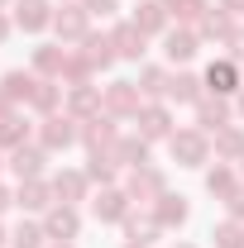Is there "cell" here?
I'll list each match as a JSON object with an SVG mask.
<instances>
[{"mask_svg":"<svg viewBox=\"0 0 244 248\" xmlns=\"http://www.w3.org/2000/svg\"><path fill=\"white\" fill-rule=\"evenodd\" d=\"M34 86H38V72H24V67H15V72H5L0 77V91L10 95V105H29V95H34Z\"/></svg>","mask_w":244,"mask_h":248,"instance_id":"cell-28","label":"cell"},{"mask_svg":"<svg viewBox=\"0 0 244 248\" xmlns=\"http://www.w3.org/2000/svg\"><path fill=\"white\" fill-rule=\"evenodd\" d=\"M5 239H10V234H5V224H0V248H5Z\"/></svg>","mask_w":244,"mask_h":248,"instance_id":"cell-45","label":"cell"},{"mask_svg":"<svg viewBox=\"0 0 244 248\" xmlns=\"http://www.w3.org/2000/svg\"><path fill=\"white\" fill-rule=\"evenodd\" d=\"M129 210H134V201H129L124 186H101V196H91V215L101 224H124Z\"/></svg>","mask_w":244,"mask_h":248,"instance_id":"cell-9","label":"cell"},{"mask_svg":"<svg viewBox=\"0 0 244 248\" xmlns=\"http://www.w3.org/2000/svg\"><path fill=\"white\" fill-rule=\"evenodd\" d=\"M201 95H206V81L196 72H173V81H168V100L173 105H196Z\"/></svg>","mask_w":244,"mask_h":248,"instance_id":"cell-26","label":"cell"},{"mask_svg":"<svg viewBox=\"0 0 244 248\" xmlns=\"http://www.w3.org/2000/svg\"><path fill=\"white\" fill-rule=\"evenodd\" d=\"M0 167H5V157H0Z\"/></svg>","mask_w":244,"mask_h":248,"instance_id":"cell-51","label":"cell"},{"mask_svg":"<svg viewBox=\"0 0 244 248\" xmlns=\"http://www.w3.org/2000/svg\"><path fill=\"white\" fill-rule=\"evenodd\" d=\"M211 153L215 162H240L244 157V124H225L211 134Z\"/></svg>","mask_w":244,"mask_h":248,"instance_id":"cell-22","label":"cell"},{"mask_svg":"<svg viewBox=\"0 0 244 248\" xmlns=\"http://www.w3.org/2000/svg\"><path fill=\"white\" fill-rule=\"evenodd\" d=\"M110 43H115V58L120 62H144V53H149V33L139 29L134 19L110 24Z\"/></svg>","mask_w":244,"mask_h":248,"instance_id":"cell-6","label":"cell"},{"mask_svg":"<svg viewBox=\"0 0 244 248\" xmlns=\"http://www.w3.org/2000/svg\"><path fill=\"white\" fill-rule=\"evenodd\" d=\"M96 77V67L87 62V53L82 48H67V67H62V86H87Z\"/></svg>","mask_w":244,"mask_h":248,"instance_id":"cell-31","label":"cell"},{"mask_svg":"<svg viewBox=\"0 0 244 248\" xmlns=\"http://www.w3.org/2000/svg\"><path fill=\"white\" fill-rule=\"evenodd\" d=\"M240 177H244V157H240Z\"/></svg>","mask_w":244,"mask_h":248,"instance_id":"cell-46","label":"cell"},{"mask_svg":"<svg viewBox=\"0 0 244 248\" xmlns=\"http://www.w3.org/2000/svg\"><path fill=\"white\" fill-rule=\"evenodd\" d=\"M225 210H230V219H240V224H244V182L235 186V196L225 201Z\"/></svg>","mask_w":244,"mask_h":248,"instance_id":"cell-38","label":"cell"},{"mask_svg":"<svg viewBox=\"0 0 244 248\" xmlns=\"http://www.w3.org/2000/svg\"><path fill=\"white\" fill-rule=\"evenodd\" d=\"M235 115H240V120H244V91L235 95Z\"/></svg>","mask_w":244,"mask_h":248,"instance_id":"cell-44","label":"cell"},{"mask_svg":"<svg viewBox=\"0 0 244 248\" xmlns=\"http://www.w3.org/2000/svg\"><path fill=\"white\" fill-rule=\"evenodd\" d=\"M235 24H240V19H235L230 10L211 5V10H206V15L196 19V33H201V43H220V48H225V43L235 38Z\"/></svg>","mask_w":244,"mask_h":248,"instance_id":"cell-15","label":"cell"},{"mask_svg":"<svg viewBox=\"0 0 244 248\" xmlns=\"http://www.w3.org/2000/svg\"><path fill=\"white\" fill-rule=\"evenodd\" d=\"M10 33H15V19H10V15H5V10H0V48H5V43H10Z\"/></svg>","mask_w":244,"mask_h":248,"instance_id":"cell-40","label":"cell"},{"mask_svg":"<svg viewBox=\"0 0 244 248\" xmlns=\"http://www.w3.org/2000/svg\"><path fill=\"white\" fill-rule=\"evenodd\" d=\"M62 110L77 124H87V120H96V115H105V95H101V86H91V81H87V86H67Z\"/></svg>","mask_w":244,"mask_h":248,"instance_id":"cell-8","label":"cell"},{"mask_svg":"<svg viewBox=\"0 0 244 248\" xmlns=\"http://www.w3.org/2000/svg\"><path fill=\"white\" fill-rule=\"evenodd\" d=\"M62 67H67V43H38V48H34V67L29 72L62 81Z\"/></svg>","mask_w":244,"mask_h":248,"instance_id":"cell-23","label":"cell"},{"mask_svg":"<svg viewBox=\"0 0 244 248\" xmlns=\"http://www.w3.org/2000/svg\"><path fill=\"white\" fill-rule=\"evenodd\" d=\"M101 95H105V115L110 120H134L139 110H144V95H139V86L134 81H110V86H101Z\"/></svg>","mask_w":244,"mask_h":248,"instance_id":"cell-3","label":"cell"},{"mask_svg":"<svg viewBox=\"0 0 244 248\" xmlns=\"http://www.w3.org/2000/svg\"><path fill=\"white\" fill-rule=\"evenodd\" d=\"M87 177H91V182H101V186H115L120 167H115L105 153H91V157H87Z\"/></svg>","mask_w":244,"mask_h":248,"instance_id":"cell-36","label":"cell"},{"mask_svg":"<svg viewBox=\"0 0 244 248\" xmlns=\"http://www.w3.org/2000/svg\"><path fill=\"white\" fill-rule=\"evenodd\" d=\"M124 248H139V244H124Z\"/></svg>","mask_w":244,"mask_h":248,"instance_id":"cell-50","label":"cell"},{"mask_svg":"<svg viewBox=\"0 0 244 248\" xmlns=\"http://www.w3.org/2000/svg\"><path fill=\"white\" fill-rule=\"evenodd\" d=\"M10 110H15V105H10V95L0 91V120H5V115H10Z\"/></svg>","mask_w":244,"mask_h":248,"instance_id":"cell-43","label":"cell"},{"mask_svg":"<svg viewBox=\"0 0 244 248\" xmlns=\"http://www.w3.org/2000/svg\"><path fill=\"white\" fill-rule=\"evenodd\" d=\"M82 53H87V62H91L96 72H105V67H115V43H110V33H87L82 38Z\"/></svg>","mask_w":244,"mask_h":248,"instance_id":"cell-30","label":"cell"},{"mask_svg":"<svg viewBox=\"0 0 244 248\" xmlns=\"http://www.w3.org/2000/svg\"><path fill=\"white\" fill-rule=\"evenodd\" d=\"M220 10H230L235 19H244V0H220Z\"/></svg>","mask_w":244,"mask_h":248,"instance_id":"cell-41","label":"cell"},{"mask_svg":"<svg viewBox=\"0 0 244 248\" xmlns=\"http://www.w3.org/2000/svg\"><path fill=\"white\" fill-rule=\"evenodd\" d=\"M19 143H29V120H19L15 110L0 120V153H15Z\"/></svg>","mask_w":244,"mask_h":248,"instance_id":"cell-32","label":"cell"},{"mask_svg":"<svg viewBox=\"0 0 244 248\" xmlns=\"http://www.w3.org/2000/svg\"><path fill=\"white\" fill-rule=\"evenodd\" d=\"M82 5H87V15H91V19H110V15L120 10V0H82Z\"/></svg>","mask_w":244,"mask_h":248,"instance_id":"cell-37","label":"cell"},{"mask_svg":"<svg viewBox=\"0 0 244 248\" xmlns=\"http://www.w3.org/2000/svg\"><path fill=\"white\" fill-rule=\"evenodd\" d=\"M48 182H53V196H58L62 205H77V201L91 196V177H87V167H62V172H53Z\"/></svg>","mask_w":244,"mask_h":248,"instance_id":"cell-14","label":"cell"},{"mask_svg":"<svg viewBox=\"0 0 244 248\" xmlns=\"http://www.w3.org/2000/svg\"><path fill=\"white\" fill-rule=\"evenodd\" d=\"M43 162H48V148H38V143H19L15 153H10V172L19 177V182H34V177H43Z\"/></svg>","mask_w":244,"mask_h":248,"instance_id":"cell-18","label":"cell"},{"mask_svg":"<svg viewBox=\"0 0 244 248\" xmlns=\"http://www.w3.org/2000/svg\"><path fill=\"white\" fill-rule=\"evenodd\" d=\"M43 229H48V239H53V244H72V239L82 234V210L58 201L53 210H43Z\"/></svg>","mask_w":244,"mask_h":248,"instance_id":"cell-12","label":"cell"},{"mask_svg":"<svg viewBox=\"0 0 244 248\" xmlns=\"http://www.w3.org/2000/svg\"><path fill=\"white\" fill-rule=\"evenodd\" d=\"M15 205H19L24 215H43V210H53V205H58V196H53V182H48V177L19 182V186H15Z\"/></svg>","mask_w":244,"mask_h":248,"instance_id":"cell-11","label":"cell"},{"mask_svg":"<svg viewBox=\"0 0 244 248\" xmlns=\"http://www.w3.org/2000/svg\"><path fill=\"white\" fill-rule=\"evenodd\" d=\"M115 139H120L115 120H110V115H96V120H87V124H82V139H77V143H82L87 153H101V148H110Z\"/></svg>","mask_w":244,"mask_h":248,"instance_id":"cell-21","label":"cell"},{"mask_svg":"<svg viewBox=\"0 0 244 248\" xmlns=\"http://www.w3.org/2000/svg\"><path fill=\"white\" fill-rule=\"evenodd\" d=\"M53 33H58L62 43H82V38L91 33V15H87V5L62 0V10L53 15Z\"/></svg>","mask_w":244,"mask_h":248,"instance_id":"cell-10","label":"cell"},{"mask_svg":"<svg viewBox=\"0 0 244 248\" xmlns=\"http://www.w3.org/2000/svg\"><path fill=\"white\" fill-rule=\"evenodd\" d=\"M149 210H153V219H158L163 229H182L187 219H192V205H187V196H173V191H163V196L153 201Z\"/></svg>","mask_w":244,"mask_h":248,"instance_id":"cell-19","label":"cell"},{"mask_svg":"<svg viewBox=\"0 0 244 248\" xmlns=\"http://www.w3.org/2000/svg\"><path fill=\"white\" fill-rule=\"evenodd\" d=\"M168 81H173V72H168V67H158V62H144L134 86H139V95H144V100H168Z\"/></svg>","mask_w":244,"mask_h":248,"instance_id":"cell-25","label":"cell"},{"mask_svg":"<svg viewBox=\"0 0 244 248\" xmlns=\"http://www.w3.org/2000/svg\"><path fill=\"white\" fill-rule=\"evenodd\" d=\"M43 244H48V229L38 219H19L10 229V248H43Z\"/></svg>","mask_w":244,"mask_h":248,"instance_id":"cell-33","label":"cell"},{"mask_svg":"<svg viewBox=\"0 0 244 248\" xmlns=\"http://www.w3.org/2000/svg\"><path fill=\"white\" fill-rule=\"evenodd\" d=\"M196 53H201V33H196V24H177V29L163 33V58H168V62L182 67V62H192Z\"/></svg>","mask_w":244,"mask_h":248,"instance_id":"cell-13","label":"cell"},{"mask_svg":"<svg viewBox=\"0 0 244 248\" xmlns=\"http://www.w3.org/2000/svg\"><path fill=\"white\" fill-rule=\"evenodd\" d=\"M134 120H139V134H144L149 143H158V139L168 143V139L177 134V124H173V110H168V100H144V110H139Z\"/></svg>","mask_w":244,"mask_h":248,"instance_id":"cell-4","label":"cell"},{"mask_svg":"<svg viewBox=\"0 0 244 248\" xmlns=\"http://www.w3.org/2000/svg\"><path fill=\"white\" fill-rule=\"evenodd\" d=\"M53 248H72V244H53Z\"/></svg>","mask_w":244,"mask_h":248,"instance_id":"cell-47","label":"cell"},{"mask_svg":"<svg viewBox=\"0 0 244 248\" xmlns=\"http://www.w3.org/2000/svg\"><path fill=\"white\" fill-rule=\"evenodd\" d=\"M225 48H230V58H235V62H244V24H235V38H230Z\"/></svg>","mask_w":244,"mask_h":248,"instance_id":"cell-39","label":"cell"},{"mask_svg":"<svg viewBox=\"0 0 244 248\" xmlns=\"http://www.w3.org/2000/svg\"><path fill=\"white\" fill-rule=\"evenodd\" d=\"M168 153L177 167H206L211 162V134H201L196 124L192 129H177L173 139H168Z\"/></svg>","mask_w":244,"mask_h":248,"instance_id":"cell-2","label":"cell"},{"mask_svg":"<svg viewBox=\"0 0 244 248\" xmlns=\"http://www.w3.org/2000/svg\"><path fill=\"white\" fill-rule=\"evenodd\" d=\"M177 248H196V244H177Z\"/></svg>","mask_w":244,"mask_h":248,"instance_id":"cell-48","label":"cell"},{"mask_svg":"<svg viewBox=\"0 0 244 248\" xmlns=\"http://www.w3.org/2000/svg\"><path fill=\"white\" fill-rule=\"evenodd\" d=\"M10 205H15V191H5V186H0V210H10Z\"/></svg>","mask_w":244,"mask_h":248,"instance_id":"cell-42","label":"cell"},{"mask_svg":"<svg viewBox=\"0 0 244 248\" xmlns=\"http://www.w3.org/2000/svg\"><path fill=\"white\" fill-rule=\"evenodd\" d=\"M201 81H206V91L211 95H240L244 91V72L235 58H215L206 72H201Z\"/></svg>","mask_w":244,"mask_h":248,"instance_id":"cell-7","label":"cell"},{"mask_svg":"<svg viewBox=\"0 0 244 248\" xmlns=\"http://www.w3.org/2000/svg\"><path fill=\"white\" fill-rule=\"evenodd\" d=\"M53 5L48 0H19L15 5V29H24V33H43V29H53Z\"/></svg>","mask_w":244,"mask_h":248,"instance_id":"cell-16","label":"cell"},{"mask_svg":"<svg viewBox=\"0 0 244 248\" xmlns=\"http://www.w3.org/2000/svg\"><path fill=\"white\" fill-rule=\"evenodd\" d=\"M211 239H215V248H244V224L225 215L220 224H211Z\"/></svg>","mask_w":244,"mask_h":248,"instance_id":"cell-34","label":"cell"},{"mask_svg":"<svg viewBox=\"0 0 244 248\" xmlns=\"http://www.w3.org/2000/svg\"><path fill=\"white\" fill-rule=\"evenodd\" d=\"M5 5H10V0H0V10H5Z\"/></svg>","mask_w":244,"mask_h":248,"instance_id":"cell-49","label":"cell"},{"mask_svg":"<svg viewBox=\"0 0 244 248\" xmlns=\"http://www.w3.org/2000/svg\"><path fill=\"white\" fill-rule=\"evenodd\" d=\"M163 5H168V15H177V24H196L211 10V0H163Z\"/></svg>","mask_w":244,"mask_h":248,"instance_id":"cell-35","label":"cell"},{"mask_svg":"<svg viewBox=\"0 0 244 248\" xmlns=\"http://www.w3.org/2000/svg\"><path fill=\"white\" fill-rule=\"evenodd\" d=\"M77 139H82V124L72 120L67 110L43 115V120H38V134H34V143H38V148H48V153H67Z\"/></svg>","mask_w":244,"mask_h":248,"instance_id":"cell-1","label":"cell"},{"mask_svg":"<svg viewBox=\"0 0 244 248\" xmlns=\"http://www.w3.org/2000/svg\"><path fill=\"white\" fill-rule=\"evenodd\" d=\"M235 186H240L235 162H215L211 172H206V196H215V201H230V196H235Z\"/></svg>","mask_w":244,"mask_h":248,"instance_id":"cell-29","label":"cell"},{"mask_svg":"<svg viewBox=\"0 0 244 248\" xmlns=\"http://www.w3.org/2000/svg\"><path fill=\"white\" fill-rule=\"evenodd\" d=\"M129 19L149 33V38H153V33H168V29H173V15H168V5H163V0H139Z\"/></svg>","mask_w":244,"mask_h":248,"instance_id":"cell-20","label":"cell"},{"mask_svg":"<svg viewBox=\"0 0 244 248\" xmlns=\"http://www.w3.org/2000/svg\"><path fill=\"white\" fill-rule=\"evenodd\" d=\"M124 191H129V201H144V205H153L163 191H168V172L163 167H134L129 177H124Z\"/></svg>","mask_w":244,"mask_h":248,"instance_id":"cell-5","label":"cell"},{"mask_svg":"<svg viewBox=\"0 0 244 248\" xmlns=\"http://www.w3.org/2000/svg\"><path fill=\"white\" fill-rule=\"evenodd\" d=\"M230 124V95H201L196 100V129L201 134H215V129H225Z\"/></svg>","mask_w":244,"mask_h":248,"instance_id":"cell-17","label":"cell"},{"mask_svg":"<svg viewBox=\"0 0 244 248\" xmlns=\"http://www.w3.org/2000/svg\"><path fill=\"white\" fill-rule=\"evenodd\" d=\"M62 100H67V86L53 81V77H38V86H34V95H29V110H38V115H58Z\"/></svg>","mask_w":244,"mask_h":248,"instance_id":"cell-24","label":"cell"},{"mask_svg":"<svg viewBox=\"0 0 244 248\" xmlns=\"http://www.w3.org/2000/svg\"><path fill=\"white\" fill-rule=\"evenodd\" d=\"M158 234H163V224L153 219V210H144V215H139V210H129V215H124V239H129V244L149 248Z\"/></svg>","mask_w":244,"mask_h":248,"instance_id":"cell-27","label":"cell"}]
</instances>
